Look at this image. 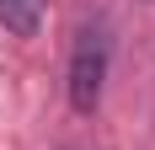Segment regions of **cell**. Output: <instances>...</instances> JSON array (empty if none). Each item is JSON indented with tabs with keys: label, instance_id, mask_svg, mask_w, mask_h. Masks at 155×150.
Instances as JSON below:
<instances>
[{
	"label": "cell",
	"instance_id": "cell-1",
	"mask_svg": "<svg viewBox=\"0 0 155 150\" xmlns=\"http://www.w3.org/2000/svg\"><path fill=\"white\" fill-rule=\"evenodd\" d=\"M107 64H112V32L102 16H91V22H80L75 48H70V70H64V91H70V107L80 118H91L96 102H102Z\"/></svg>",
	"mask_w": 155,
	"mask_h": 150
},
{
	"label": "cell",
	"instance_id": "cell-2",
	"mask_svg": "<svg viewBox=\"0 0 155 150\" xmlns=\"http://www.w3.org/2000/svg\"><path fill=\"white\" fill-rule=\"evenodd\" d=\"M0 27L11 38H32L43 27V0H0Z\"/></svg>",
	"mask_w": 155,
	"mask_h": 150
}]
</instances>
